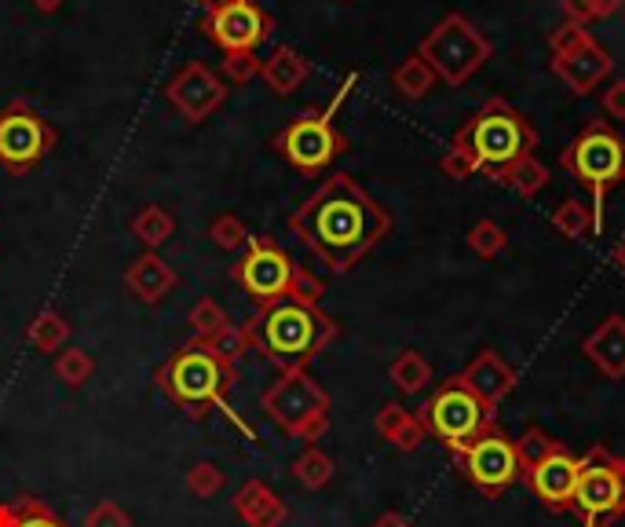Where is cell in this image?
Listing matches in <instances>:
<instances>
[{
    "label": "cell",
    "mask_w": 625,
    "mask_h": 527,
    "mask_svg": "<svg viewBox=\"0 0 625 527\" xmlns=\"http://www.w3.org/2000/svg\"><path fill=\"white\" fill-rule=\"evenodd\" d=\"M260 63L264 59H257V52H235V55H224L220 59V77H224V85H249L253 77H260Z\"/></svg>",
    "instance_id": "8d00e7d4"
},
{
    "label": "cell",
    "mask_w": 625,
    "mask_h": 527,
    "mask_svg": "<svg viewBox=\"0 0 625 527\" xmlns=\"http://www.w3.org/2000/svg\"><path fill=\"white\" fill-rule=\"evenodd\" d=\"M439 168L453 180H468V176H476V165H472V158L465 151H458V147H450L447 154L439 158Z\"/></svg>",
    "instance_id": "60d3db41"
},
{
    "label": "cell",
    "mask_w": 625,
    "mask_h": 527,
    "mask_svg": "<svg viewBox=\"0 0 625 527\" xmlns=\"http://www.w3.org/2000/svg\"><path fill=\"white\" fill-rule=\"evenodd\" d=\"M260 77L275 96H293L300 85L311 77V59L300 55L293 45H278L264 63H260Z\"/></svg>",
    "instance_id": "603a6c76"
},
{
    "label": "cell",
    "mask_w": 625,
    "mask_h": 527,
    "mask_svg": "<svg viewBox=\"0 0 625 527\" xmlns=\"http://www.w3.org/2000/svg\"><path fill=\"white\" fill-rule=\"evenodd\" d=\"M289 231L333 275H348L362 256L388 238L391 213L348 173H333L297 205V213L289 216Z\"/></svg>",
    "instance_id": "6da1fadb"
},
{
    "label": "cell",
    "mask_w": 625,
    "mask_h": 527,
    "mask_svg": "<svg viewBox=\"0 0 625 527\" xmlns=\"http://www.w3.org/2000/svg\"><path fill=\"white\" fill-rule=\"evenodd\" d=\"M603 114L614 122H625V81H611L603 92Z\"/></svg>",
    "instance_id": "b9f144b4"
},
{
    "label": "cell",
    "mask_w": 625,
    "mask_h": 527,
    "mask_svg": "<svg viewBox=\"0 0 625 527\" xmlns=\"http://www.w3.org/2000/svg\"><path fill=\"white\" fill-rule=\"evenodd\" d=\"M498 184L512 187L520 198H534L538 191H546L549 187V168H546V162H538L534 154H527V158H520V162L512 165Z\"/></svg>",
    "instance_id": "f1b7e54d"
},
{
    "label": "cell",
    "mask_w": 625,
    "mask_h": 527,
    "mask_svg": "<svg viewBox=\"0 0 625 527\" xmlns=\"http://www.w3.org/2000/svg\"><path fill=\"white\" fill-rule=\"evenodd\" d=\"M574 513L582 516V527H611L618 516H625V459L603 447L582 454Z\"/></svg>",
    "instance_id": "30bf717a"
},
{
    "label": "cell",
    "mask_w": 625,
    "mask_h": 527,
    "mask_svg": "<svg viewBox=\"0 0 625 527\" xmlns=\"http://www.w3.org/2000/svg\"><path fill=\"white\" fill-rule=\"evenodd\" d=\"M209 238H213V242L224 253H235V250H241V246L249 242V231H246V224H241L235 213H220L216 221L209 224Z\"/></svg>",
    "instance_id": "d590c367"
},
{
    "label": "cell",
    "mask_w": 625,
    "mask_h": 527,
    "mask_svg": "<svg viewBox=\"0 0 625 527\" xmlns=\"http://www.w3.org/2000/svg\"><path fill=\"white\" fill-rule=\"evenodd\" d=\"M560 12H563V23H578V26H589L592 18H597L589 0H560Z\"/></svg>",
    "instance_id": "7bdbcfd3"
},
{
    "label": "cell",
    "mask_w": 625,
    "mask_h": 527,
    "mask_svg": "<svg viewBox=\"0 0 625 527\" xmlns=\"http://www.w3.org/2000/svg\"><path fill=\"white\" fill-rule=\"evenodd\" d=\"M388 377L399 392L417 396L432 385V363L417 352V348H402V352L396 355V363L388 366Z\"/></svg>",
    "instance_id": "d4e9b609"
},
{
    "label": "cell",
    "mask_w": 625,
    "mask_h": 527,
    "mask_svg": "<svg viewBox=\"0 0 625 527\" xmlns=\"http://www.w3.org/2000/svg\"><path fill=\"white\" fill-rule=\"evenodd\" d=\"M468 250L476 253V256H483V261H498V256L509 250L505 227H501L498 221H479L468 231Z\"/></svg>",
    "instance_id": "d6a6232c"
},
{
    "label": "cell",
    "mask_w": 625,
    "mask_h": 527,
    "mask_svg": "<svg viewBox=\"0 0 625 527\" xmlns=\"http://www.w3.org/2000/svg\"><path fill=\"white\" fill-rule=\"evenodd\" d=\"M560 165L578 180L582 187H589L592 195V235H603V202L614 184H622L625 176V143L614 128L597 117L571 139V147L560 154Z\"/></svg>",
    "instance_id": "5b68a950"
},
{
    "label": "cell",
    "mask_w": 625,
    "mask_h": 527,
    "mask_svg": "<svg viewBox=\"0 0 625 527\" xmlns=\"http://www.w3.org/2000/svg\"><path fill=\"white\" fill-rule=\"evenodd\" d=\"M373 527H413V524H410V520H407V516H402V513H396V510H391V513H380L377 520H373Z\"/></svg>",
    "instance_id": "f6af8a7d"
},
{
    "label": "cell",
    "mask_w": 625,
    "mask_h": 527,
    "mask_svg": "<svg viewBox=\"0 0 625 527\" xmlns=\"http://www.w3.org/2000/svg\"><path fill=\"white\" fill-rule=\"evenodd\" d=\"M224 484H227V476L213 462H198L187 469V491L195 494V499H216V494L224 491Z\"/></svg>",
    "instance_id": "e575fe53"
},
{
    "label": "cell",
    "mask_w": 625,
    "mask_h": 527,
    "mask_svg": "<svg viewBox=\"0 0 625 527\" xmlns=\"http://www.w3.org/2000/svg\"><path fill=\"white\" fill-rule=\"evenodd\" d=\"M322 293H326V286H322V278H315L308 272V267H297V278H293V290H289V301H300V304H318Z\"/></svg>",
    "instance_id": "f35d334b"
},
{
    "label": "cell",
    "mask_w": 625,
    "mask_h": 527,
    "mask_svg": "<svg viewBox=\"0 0 625 527\" xmlns=\"http://www.w3.org/2000/svg\"><path fill=\"white\" fill-rule=\"evenodd\" d=\"M271 29H275V18H271L257 0H227L224 8L201 15V34L224 55L257 52L271 37Z\"/></svg>",
    "instance_id": "5bb4252c"
},
{
    "label": "cell",
    "mask_w": 625,
    "mask_h": 527,
    "mask_svg": "<svg viewBox=\"0 0 625 527\" xmlns=\"http://www.w3.org/2000/svg\"><path fill=\"white\" fill-rule=\"evenodd\" d=\"M187 323H190V330H195V337H213L224 330L230 319L213 297H201V301L187 312Z\"/></svg>",
    "instance_id": "836d02e7"
},
{
    "label": "cell",
    "mask_w": 625,
    "mask_h": 527,
    "mask_svg": "<svg viewBox=\"0 0 625 527\" xmlns=\"http://www.w3.org/2000/svg\"><path fill=\"white\" fill-rule=\"evenodd\" d=\"M29 4L37 8V12H45V15H52V12H59V8L66 4V0H29Z\"/></svg>",
    "instance_id": "bcb514c9"
},
{
    "label": "cell",
    "mask_w": 625,
    "mask_h": 527,
    "mask_svg": "<svg viewBox=\"0 0 625 527\" xmlns=\"http://www.w3.org/2000/svg\"><path fill=\"white\" fill-rule=\"evenodd\" d=\"M552 227L571 238V242H578V238H589L592 235V209L586 202H578V198H563V202L552 209Z\"/></svg>",
    "instance_id": "4dcf8cb0"
},
{
    "label": "cell",
    "mask_w": 625,
    "mask_h": 527,
    "mask_svg": "<svg viewBox=\"0 0 625 527\" xmlns=\"http://www.w3.org/2000/svg\"><path fill=\"white\" fill-rule=\"evenodd\" d=\"M55 143H59V133L26 99H12V103L0 111V165L12 176L34 173V168L52 154Z\"/></svg>",
    "instance_id": "8fae6325"
},
{
    "label": "cell",
    "mask_w": 625,
    "mask_h": 527,
    "mask_svg": "<svg viewBox=\"0 0 625 527\" xmlns=\"http://www.w3.org/2000/svg\"><path fill=\"white\" fill-rule=\"evenodd\" d=\"M128 231H133L136 242H143L150 253L158 250V246H165L168 238L176 235V221L168 209L161 205H143L139 213L133 216V224H128Z\"/></svg>",
    "instance_id": "484cf974"
},
{
    "label": "cell",
    "mask_w": 625,
    "mask_h": 527,
    "mask_svg": "<svg viewBox=\"0 0 625 527\" xmlns=\"http://www.w3.org/2000/svg\"><path fill=\"white\" fill-rule=\"evenodd\" d=\"M611 264L618 267V272L625 275V238H622V242H618V246H614V250H611Z\"/></svg>",
    "instance_id": "7dc6e473"
},
{
    "label": "cell",
    "mask_w": 625,
    "mask_h": 527,
    "mask_svg": "<svg viewBox=\"0 0 625 527\" xmlns=\"http://www.w3.org/2000/svg\"><path fill=\"white\" fill-rule=\"evenodd\" d=\"M417 414H421V422H425L428 436L442 440V447H447L453 459H458L476 436L493 429V411H487V406L461 385L458 374L447 377V381L428 396V403L421 406Z\"/></svg>",
    "instance_id": "9c48e42d"
},
{
    "label": "cell",
    "mask_w": 625,
    "mask_h": 527,
    "mask_svg": "<svg viewBox=\"0 0 625 527\" xmlns=\"http://www.w3.org/2000/svg\"><path fill=\"white\" fill-rule=\"evenodd\" d=\"M260 411L286 436L304 443H318L329 429V392L308 371H282L260 396Z\"/></svg>",
    "instance_id": "52a82bcc"
},
{
    "label": "cell",
    "mask_w": 625,
    "mask_h": 527,
    "mask_svg": "<svg viewBox=\"0 0 625 527\" xmlns=\"http://www.w3.org/2000/svg\"><path fill=\"white\" fill-rule=\"evenodd\" d=\"M26 341L45 355L63 352L70 341V323L59 312H40L37 319L26 326Z\"/></svg>",
    "instance_id": "83f0119b"
},
{
    "label": "cell",
    "mask_w": 625,
    "mask_h": 527,
    "mask_svg": "<svg viewBox=\"0 0 625 527\" xmlns=\"http://www.w3.org/2000/svg\"><path fill=\"white\" fill-rule=\"evenodd\" d=\"M582 355L608 377V381H625V315H608L586 341Z\"/></svg>",
    "instance_id": "d6986e66"
},
{
    "label": "cell",
    "mask_w": 625,
    "mask_h": 527,
    "mask_svg": "<svg viewBox=\"0 0 625 527\" xmlns=\"http://www.w3.org/2000/svg\"><path fill=\"white\" fill-rule=\"evenodd\" d=\"M458 377H461V385H465V389L487 406V411H498V406L516 392V371H512L493 348H483V352Z\"/></svg>",
    "instance_id": "ac0fdd59"
},
{
    "label": "cell",
    "mask_w": 625,
    "mask_h": 527,
    "mask_svg": "<svg viewBox=\"0 0 625 527\" xmlns=\"http://www.w3.org/2000/svg\"><path fill=\"white\" fill-rule=\"evenodd\" d=\"M92 374H96V363H92V355H88L85 348L66 344L63 352H59V360H55V377L66 385V389H80V385H85Z\"/></svg>",
    "instance_id": "1f68e13d"
},
{
    "label": "cell",
    "mask_w": 625,
    "mask_h": 527,
    "mask_svg": "<svg viewBox=\"0 0 625 527\" xmlns=\"http://www.w3.org/2000/svg\"><path fill=\"white\" fill-rule=\"evenodd\" d=\"M241 330L249 352H260L278 371H308V363L337 341L340 326L318 304H300L286 297L271 308H257V315L241 323Z\"/></svg>",
    "instance_id": "7a4b0ae2"
},
{
    "label": "cell",
    "mask_w": 625,
    "mask_h": 527,
    "mask_svg": "<svg viewBox=\"0 0 625 527\" xmlns=\"http://www.w3.org/2000/svg\"><path fill=\"white\" fill-rule=\"evenodd\" d=\"M176 283H179V275L173 272V264H168L165 256L150 253V250L143 256H136V261L128 264V272H125L128 293H133L136 301L147 304V308L165 301V297L176 290Z\"/></svg>",
    "instance_id": "ffe728a7"
},
{
    "label": "cell",
    "mask_w": 625,
    "mask_h": 527,
    "mask_svg": "<svg viewBox=\"0 0 625 527\" xmlns=\"http://www.w3.org/2000/svg\"><path fill=\"white\" fill-rule=\"evenodd\" d=\"M461 469L472 484L479 487L483 494H501L509 491L512 484L527 473V462H523V451H520V440H512L493 425L483 436H476L465 451L458 454Z\"/></svg>",
    "instance_id": "4fadbf2b"
},
{
    "label": "cell",
    "mask_w": 625,
    "mask_h": 527,
    "mask_svg": "<svg viewBox=\"0 0 625 527\" xmlns=\"http://www.w3.org/2000/svg\"><path fill=\"white\" fill-rule=\"evenodd\" d=\"M0 527H66L59 516L48 510L34 494H23L18 502L0 505Z\"/></svg>",
    "instance_id": "4316f807"
},
{
    "label": "cell",
    "mask_w": 625,
    "mask_h": 527,
    "mask_svg": "<svg viewBox=\"0 0 625 527\" xmlns=\"http://www.w3.org/2000/svg\"><path fill=\"white\" fill-rule=\"evenodd\" d=\"M165 99L176 106L187 125H201L205 117H213L220 106H224L227 85L213 66L195 59V63L176 70V77L165 85Z\"/></svg>",
    "instance_id": "2e32d148"
},
{
    "label": "cell",
    "mask_w": 625,
    "mask_h": 527,
    "mask_svg": "<svg viewBox=\"0 0 625 527\" xmlns=\"http://www.w3.org/2000/svg\"><path fill=\"white\" fill-rule=\"evenodd\" d=\"M154 381L158 389L190 417H205L209 411H227L230 422L241 425L238 414L227 406V396L238 381V363L220 355L216 348L201 341V337H190L187 344H179L154 371ZM241 429L249 432V425H241Z\"/></svg>",
    "instance_id": "3957f363"
},
{
    "label": "cell",
    "mask_w": 625,
    "mask_h": 527,
    "mask_svg": "<svg viewBox=\"0 0 625 527\" xmlns=\"http://www.w3.org/2000/svg\"><path fill=\"white\" fill-rule=\"evenodd\" d=\"M293 476L308 491H322V487L333 480V459L318 443H308L304 451H300V459L293 462Z\"/></svg>",
    "instance_id": "f546056e"
},
{
    "label": "cell",
    "mask_w": 625,
    "mask_h": 527,
    "mask_svg": "<svg viewBox=\"0 0 625 527\" xmlns=\"http://www.w3.org/2000/svg\"><path fill=\"white\" fill-rule=\"evenodd\" d=\"M436 81H439L436 70H432L417 52H410L396 70H391V88H396L402 99H425L432 88H436Z\"/></svg>",
    "instance_id": "cb8c5ba5"
},
{
    "label": "cell",
    "mask_w": 625,
    "mask_h": 527,
    "mask_svg": "<svg viewBox=\"0 0 625 527\" xmlns=\"http://www.w3.org/2000/svg\"><path fill=\"white\" fill-rule=\"evenodd\" d=\"M589 4H592V15H597V18H608V15L618 12L625 0H589Z\"/></svg>",
    "instance_id": "ee69618b"
},
{
    "label": "cell",
    "mask_w": 625,
    "mask_h": 527,
    "mask_svg": "<svg viewBox=\"0 0 625 527\" xmlns=\"http://www.w3.org/2000/svg\"><path fill=\"white\" fill-rule=\"evenodd\" d=\"M201 4V15H209V12H216V8H224L227 0H198Z\"/></svg>",
    "instance_id": "c3c4849f"
},
{
    "label": "cell",
    "mask_w": 625,
    "mask_h": 527,
    "mask_svg": "<svg viewBox=\"0 0 625 527\" xmlns=\"http://www.w3.org/2000/svg\"><path fill=\"white\" fill-rule=\"evenodd\" d=\"M85 527H133V516L121 510L117 502H99L88 510Z\"/></svg>",
    "instance_id": "74e56055"
},
{
    "label": "cell",
    "mask_w": 625,
    "mask_h": 527,
    "mask_svg": "<svg viewBox=\"0 0 625 527\" xmlns=\"http://www.w3.org/2000/svg\"><path fill=\"white\" fill-rule=\"evenodd\" d=\"M586 37H589L586 26H578V23H560L557 29H552L549 48H552V55H557V52H567V48H574L578 41H586Z\"/></svg>",
    "instance_id": "ab89813d"
},
{
    "label": "cell",
    "mask_w": 625,
    "mask_h": 527,
    "mask_svg": "<svg viewBox=\"0 0 625 527\" xmlns=\"http://www.w3.org/2000/svg\"><path fill=\"white\" fill-rule=\"evenodd\" d=\"M373 429H377L380 440H388L402 454L417 451V447L428 440V429H425V422H421V414L417 411H407L402 403H385V406H380Z\"/></svg>",
    "instance_id": "7402d4cb"
},
{
    "label": "cell",
    "mask_w": 625,
    "mask_h": 527,
    "mask_svg": "<svg viewBox=\"0 0 625 527\" xmlns=\"http://www.w3.org/2000/svg\"><path fill=\"white\" fill-rule=\"evenodd\" d=\"M355 81H359V74H348L345 85H340V92L329 99L326 111H322V106H311V111L293 117V122H289L275 139H271V147H275V151L286 158L297 173L318 176L322 168H329L340 154L348 151V136L333 125V114L340 111V103L348 99V92L355 88Z\"/></svg>",
    "instance_id": "8992f818"
},
{
    "label": "cell",
    "mask_w": 625,
    "mask_h": 527,
    "mask_svg": "<svg viewBox=\"0 0 625 527\" xmlns=\"http://www.w3.org/2000/svg\"><path fill=\"white\" fill-rule=\"evenodd\" d=\"M235 513L241 516L246 527H282L286 524V502L275 494V487L264 480H246L235 494Z\"/></svg>",
    "instance_id": "44dd1931"
},
{
    "label": "cell",
    "mask_w": 625,
    "mask_h": 527,
    "mask_svg": "<svg viewBox=\"0 0 625 527\" xmlns=\"http://www.w3.org/2000/svg\"><path fill=\"white\" fill-rule=\"evenodd\" d=\"M230 278H235L241 290H246V297L257 308H271L278 301H286L289 290H293L297 264L278 242L260 238V235H249L246 253H241V261L230 267Z\"/></svg>",
    "instance_id": "7c38bea8"
},
{
    "label": "cell",
    "mask_w": 625,
    "mask_h": 527,
    "mask_svg": "<svg viewBox=\"0 0 625 527\" xmlns=\"http://www.w3.org/2000/svg\"><path fill=\"white\" fill-rule=\"evenodd\" d=\"M549 66L574 96H589V92H597L600 81H608V77H611L614 59H611L608 48H603L597 37L589 34L586 41H578L574 48H567V52L552 55Z\"/></svg>",
    "instance_id": "e0dca14e"
},
{
    "label": "cell",
    "mask_w": 625,
    "mask_h": 527,
    "mask_svg": "<svg viewBox=\"0 0 625 527\" xmlns=\"http://www.w3.org/2000/svg\"><path fill=\"white\" fill-rule=\"evenodd\" d=\"M582 473V454H571V447L552 440L546 451L534 454L527 462V484L534 499L546 505L549 513H567L574 510V487H578Z\"/></svg>",
    "instance_id": "9a60e30c"
},
{
    "label": "cell",
    "mask_w": 625,
    "mask_h": 527,
    "mask_svg": "<svg viewBox=\"0 0 625 527\" xmlns=\"http://www.w3.org/2000/svg\"><path fill=\"white\" fill-rule=\"evenodd\" d=\"M622 180H625V176H622Z\"/></svg>",
    "instance_id": "681fc988"
},
{
    "label": "cell",
    "mask_w": 625,
    "mask_h": 527,
    "mask_svg": "<svg viewBox=\"0 0 625 527\" xmlns=\"http://www.w3.org/2000/svg\"><path fill=\"white\" fill-rule=\"evenodd\" d=\"M450 147L465 151L472 158V165H476V173H487L490 180H501L520 158L534 154L538 128L527 122V114H520L512 103L493 96L458 128Z\"/></svg>",
    "instance_id": "277c9868"
},
{
    "label": "cell",
    "mask_w": 625,
    "mask_h": 527,
    "mask_svg": "<svg viewBox=\"0 0 625 527\" xmlns=\"http://www.w3.org/2000/svg\"><path fill=\"white\" fill-rule=\"evenodd\" d=\"M417 55L436 70L439 81L458 88V85H465L476 70L490 63L493 45H490V37L472 26L465 15L450 12L442 23L428 29V37L417 45Z\"/></svg>",
    "instance_id": "ba28073f"
}]
</instances>
